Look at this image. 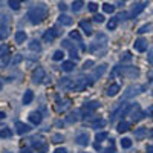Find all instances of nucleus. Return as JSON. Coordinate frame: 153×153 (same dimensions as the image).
<instances>
[{"mask_svg":"<svg viewBox=\"0 0 153 153\" xmlns=\"http://www.w3.org/2000/svg\"><path fill=\"white\" fill-rule=\"evenodd\" d=\"M48 16V6L40 3V5H37L34 8H31L28 11V19L32 25H38V23H42Z\"/></svg>","mask_w":153,"mask_h":153,"instance_id":"nucleus-1","label":"nucleus"},{"mask_svg":"<svg viewBox=\"0 0 153 153\" xmlns=\"http://www.w3.org/2000/svg\"><path fill=\"white\" fill-rule=\"evenodd\" d=\"M31 143H32L34 149L37 150V153H48L49 146H48V143L45 141L42 136H34V138L31 139Z\"/></svg>","mask_w":153,"mask_h":153,"instance_id":"nucleus-2","label":"nucleus"},{"mask_svg":"<svg viewBox=\"0 0 153 153\" xmlns=\"http://www.w3.org/2000/svg\"><path fill=\"white\" fill-rule=\"evenodd\" d=\"M120 74H121V75H124V76H127V78L135 80V78H138V76H139V69H138V68H135V66L120 68Z\"/></svg>","mask_w":153,"mask_h":153,"instance_id":"nucleus-3","label":"nucleus"},{"mask_svg":"<svg viewBox=\"0 0 153 153\" xmlns=\"http://www.w3.org/2000/svg\"><path fill=\"white\" fill-rule=\"evenodd\" d=\"M100 107V103H98V101H91V103H87V104H84L83 106V118L86 120V118H89V117H91V115L94 113V110H97Z\"/></svg>","mask_w":153,"mask_h":153,"instance_id":"nucleus-4","label":"nucleus"},{"mask_svg":"<svg viewBox=\"0 0 153 153\" xmlns=\"http://www.w3.org/2000/svg\"><path fill=\"white\" fill-rule=\"evenodd\" d=\"M129 115L132 117V120H133V121H141V120L144 118L146 112H143V110H141V107H139V106L135 103V104H132V109H130Z\"/></svg>","mask_w":153,"mask_h":153,"instance_id":"nucleus-5","label":"nucleus"},{"mask_svg":"<svg viewBox=\"0 0 153 153\" xmlns=\"http://www.w3.org/2000/svg\"><path fill=\"white\" fill-rule=\"evenodd\" d=\"M45 80V69L43 68H37L32 72V83L34 84H40Z\"/></svg>","mask_w":153,"mask_h":153,"instance_id":"nucleus-6","label":"nucleus"},{"mask_svg":"<svg viewBox=\"0 0 153 153\" xmlns=\"http://www.w3.org/2000/svg\"><path fill=\"white\" fill-rule=\"evenodd\" d=\"M58 86H60V89H63V91H74V80L65 76V78H61L58 81Z\"/></svg>","mask_w":153,"mask_h":153,"instance_id":"nucleus-7","label":"nucleus"},{"mask_svg":"<svg viewBox=\"0 0 153 153\" xmlns=\"http://www.w3.org/2000/svg\"><path fill=\"white\" fill-rule=\"evenodd\" d=\"M71 103L72 101L69 100V98H65V100H57V112H65V110H68L69 107H71Z\"/></svg>","mask_w":153,"mask_h":153,"instance_id":"nucleus-8","label":"nucleus"},{"mask_svg":"<svg viewBox=\"0 0 153 153\" xmlns=\"http://www.w3.org/2000/svg\"><path fill=\"white\" fill-rule=\"evenodd\" d=\"M143 91H144V86H130V87H127V91H126V98L138 95V94H141Z\"/></svg>","mask_w":153,"mask_h":153,"instance_id":"nucleus-9","label":"nucleus"},{"mask_svg":"<svg viewBox=\"0 0 153 153\" xmlns=\"http://www.w3.org/2000/svg\"><path fill=\"white\" fill-rule=\"evenodd\" d=\"M83 118V110H80V109H76V110H74L69 117H68V123L69 124H72V123H76V121H80Z\"/></svg>","mask_w":153,"mask_h":153,"instance_id":"nucleus-10","label":"nucleus"},{"mask_svg":"<svg viewBox=\"0 0 153 153\" xmlns=\"http://www.w3.org/2000/svg\"><path fill=\"white\" fill-rule=\"evenodd\" d=\"M58 34H60V32H58L55 28L48 29V31L45 32V35H43V40H45V42H48V43H51V42H54V38H55Z\"/></svg>","mask_w":153,"mask_h":153,"instance_id":"nucleus-11","label":"nucleus"},{"mask_svg":"<svg viewBox=\"0 0 153 153\" xmlns=\"http://www.w3.org/2000/svg\"><path fill=\"white\" fill-rule=\"evenodd\" d=\"M95 46H101V48H106V45H107V35L106 34H103V32H100L97 37H95V43H94Z\"/></svg>","mask_w":153,"mask_h":153,"instance_id":"nucleus-12","label":"nucleus"},{"mask_svg":"<svg viewBox=\"0 0 153 153\" xmlns=\"http://www.w3.org/2000/svg\"><path fill=\"white\" fill-rule=\"evenodd\" d=\"M16 130H17L19 135H25V133H28V132L31 130V127H29L28 124L22 123V121H17V123H16Z\"/></svg>","mask_w":153,"mask_h":153,"instance_id":"nucleus-13","label":"nucleus"},{"mask_svg":"<svg viewBox=\"0 0 153 153\" xmlns=\"http://www.w3.org/2000/svg\"><path fill=\"white\" fill-rule=\"evenodd\" d=\"M135 49L138 51V52H146L147 51V40H144V38H138V40L135 42Z\"/></svg>","mask_w":153,"mask_h":153,"instance_id":"nucleus-14","label":"nucleus"},{"mask_svg":"<svg viewBox=\"0 0 153 153\" xmlns=\"http://www.w3.org/2000/svg\"><path fill=\"white\" fill-rule=\"evenodd\" d=\"M75 143L78 146H87L89 144V135L87 133H78L75 138Z\"/></svg>","mask_w":153,"mask_h":153,"instance_id":"nucleus-15","label":"nucleus"},{"mask_svg":"<svg viewBox=\"0 0 153 153\" xmlns=\"http://www.w3.org/2000/svg\"><path fill=\"white\" fill-rule=\"evenodd\" d=\"M107 71V65H101V66H98L97 69H95V72H94V80H98V78H101V76L104 75V72Z\"/></svg>","mask_w":153,"mask_h":153,"instance_id":"nucleus-16","label":"nucleus"},{"mask_svg":"<svg viewBox=\"0 0 153 153\" xmlns=\"http://www.w3.org/2000/svg\"><path fill=\"white\" fill-rule=\"evenodd\" d=\"M29 121H31L32 124L38 126V124L42 123V115L38 113V112H31V113H29Z\"/></svg>","mask_w":153,"mask_h":153,"instance_id":"nucleus-17","label":"nucleus"},{"mask_svg":"<svg viewBox=\"0 0 153 153\" xmlns=\"http://www.w3.org/2000/svg\"><path fill=\"white\" fill-rule=\"evenodd\" d=\"M147 5L146 3H138V5H133V9H132V17H136L138 14H141V12L144 11V8H146Z\"/></svg>","mask_w":153,"mask_h":153,"instance_id":"nucleus-18","label":"nucleus"},{"mask_svg":"<svg viewBox=\"0 0 153 153\" xmlns=\"http://www.w3.org/2000/svg\"><path fill=\"white\" fill-rule=\"evenodd\" d=\"M80 28L86 32V35H92V25L89 23V22H80Z\"/></svg>","mask_w":153,"mask_h":153,"instance_id":"nucleus-19","label":"nucleus"},{"mask_svg":"<svg viewBox=\"0 0 153 153\" xmlns=\"http://www.w3.org/2000/svg\"><path fill=\"white\" fill-rule=\"evenodd\" d=\"M120 92V84H110L109 87H107V97H115Z\"/></svg>","mask_w":153,"mask_h":153,"instance_id":"nucleus-20","label":"nucleus"},{"mask_svg":"<svg viewBox=\"0 0 153 153\" xmlns=\"http://www.w3.org/2000/svg\"><path fill=\"white\" fill-rule=\"evenodd\" d=\"M58 22L63 25V26H71V25H72V19L69 16H66V14H61L58 17Z\"/></svg>","mask_w":153,"mask_h":153,"instance_id":"nucleus-21","label":"nucleus"},{"mask_svg":"<svg viewBox=\"0 0 153 153\" xmlns=\"http://www.w3.org/2000/svg\"><path fill=\"white\" fill-rule=\"evenodd\" d=\"M25 40H26V32L25 31H17L16 32V43L22 45V43H25Z\"/></svg>","mask_w":153,"mask_h":153,"instance_id":"nucleus-22","label":"nucleus"},{"mask_svg":"<svg viewBox=\"0 0 153 153\" xmlns=\"http://www.w3.org/2000/svg\"><path fill=\"white\" fill-rule=\"evenodd\" d=\"M147 136V129L146 127H139V129L135 130V138L136 139H144Z\"/></svg>","mask_w":153,"mask_h":153,"instance_id":"nucleus-23","label":"nucleus"},{"mask_svg":"<svg viewBox=\"0 0 153 153\" xmlns=\"http://www.w3.org/2000/svg\"><path fill=\"white\" fill-rule=\"evenodd\" d=\"M34 100V92L32 91H26L23 95V104H31Z\"/></svg>","mask_w":153,"mask_h":153,"instance_id":"nucleus-24","label":"nucleus"},{"mask_svg":"<svg viewBox=\"0 0 153 153\" xmlns=\"http://www.w3.org/2000/svg\"><path fill=\"white\" fill-rule=\"evenodd\" d=\"M61 68H63V71H66V72H72L75 69V63H74V60L72 61H65L61 65Z\"/></svg>","mask_w":153,"mask_h":153,"instance_id":"nucleus-25","label":"nucleus"},{"mask_svg":"<svg viewBox=\"0 0 153 153\" xmlns=\"http://www.w3.org/2000/svg\"><path fill=\"white\" fill-rule=\"evenodd\" d=\"M129 127H130V123L121 121V123L118 124V127H117V130H118L120 133H123V132H127V130H129Z\"/></svg>","mask_w":153,"mask_h":153,"instance_id":"nucleus-26","label":"nucleus"},{"mask_svg":"<svg viewBox=\"0 0 153 153\" xmlns=\"http://www.w3.org/2000/svg\"><path fill=\"white\" fill-rule=\"evenodd\" d=\"M29 49H31V51H34V52H38V51L42 49L40 42H38V40H32V42L29 43Z\"/></svg>","mask_w":153,"mask_h":153,"instance_id":"nucleus-27","label":"nucleus"},{"mask_svg":"<svg viewBox=\"0 0 153 153\" xmlns=\"http://www.w3.org/2000/svg\"><path fill=\"white\" fill-rule=\"evenodd\" d=\"M22 61H23V55H20V54H16L14 57H12V58L9 60V65L16 66V65H19V63H22Z\"/></svg>","mask_w":153,"mask_h":153,"instance_id":"nucleus-28","label":"nucleus"},{"mask_svg":"<svg viewBox=\"0 0 153 153\" xmlns=\"http://www.w3.org/2000/svg\"><path fill=\"white\" fill-rule=\"evenodd\" d=\"M106 124H107L106 120H97V121L92 123V129H103Z\"/></svg>","mask_w":153,"mask_h":153,"instance_id":"nucleus-29","label":"nucleus"},{"mask_svg":"<svg viewBox=\"0 0 153 153\" xmlns=\"http://www.w3.org/2000/svg\"><path fill=\"white\" fill-rule=\"evenodd\" d=\"M83 6H84V3L81 2V0H76V2H74V5H72V11L74 12H80L83 9Z\"/></svg>","mask_w":153,"mask_h":153,"instance_id":"nucleus-30","label":"nucleus"},{"mask_svg":"<svg viewBox=\"0 0 153 153\" xmlns=\"http://www.w3.org/2000/svg\"><path fill=\"white\" fill-rule=\"evenodd\" d=\"M51 141L55 143V144H60V143L65 141V136H63L61 133H55V135H52V138H51Z\"/></svg>","mask_w":153,"mask_h":153,"instance_id":"nucleus-31","label":"nucleus"},{"mask_svg":"<svg viewBox=\"0 0 153 153\" xmlns=\"http://www.w3.org/2000/svg\"><path fill=\"white\" fill-rule=\"evenodd\" d=\"M11 136H12V130L8 129V127L0 130V138H11Z\"/></svg>","mask_w":153,"mask_h":153,"instance_id":"nucleus-32","label":"nucleus"},{"mask_svg":"<svg viewBox=\"0 0 153 153\" xmlns=\"http://www.w3.org/2000/svg\"><path fill=\"white\" fill-rule=\"evenodd\" d=\"M117 25H118V19H117V17L110 19V22L107 23V29H109V31H113L115 28H117Z\"/></svg>","mask_w":153,"mask_h":153,"instance_id":"nucleus-33","label":"nucleus"},{"mask_svg":"<svg viewBox=\"0 0 153 153\" xmlns=\"http://www.w3.org/2000/svg\"><path fill=\"white\" fill-rule=\"evenodd\" d=\"M71 38H72V40H75V42H78V43L83 42V38H81V35H80L78 31H72L71 32Z\"/></svg>","mask_w":153,"mask_h":153,"instance_id":"nucleus-34","label":"nucleus"},{"mask_svg":"<svg viewBox=\"0 0 153 153\" xmlns=\"http://www.w3.org/2000/svg\"><path fill=\"white\" fill-rule=\"evenodd\" d=\"M109 138V135H107V132H100V133H97V136H95V139L98 143H101V141H104V139H107Z\"/></svg>","mask_w":153,"mask_h":153,"instance_id":"nucleus-35","label":"nucleus"},{"mask_svg":"<svg viewBox=\"0 0 153 153\" xmlns=\"http://www.w3.org/2000/svg\"><path fill=\"white\" fill-rule=\"evenodd\" d=\"M121 147H123V149H130V147H132V139H129V138H123Z\"/></svg>","mask_w":153,"mask_h":153,"instance_id":"nucleus-36","label":"nucleus"},{"mask_svg":"<svg viewBox=\"0 0 153 153\" xmlns=\"http://www.w3.org/2000/svg\"><path fill=\"white\" fill-rule=\"evenodd\" d=\"M103 11L107 12V14H112V12L115 11V6L110 5V3H104V5H103Z\"/></svg>","mask_w":153,"mask_h":153,"instance_id":"nucleus-37","label":"nucleus"},{"mask_svg":"<svg viewBox=\"0 0 153 153\" xmlns=\"http://www.w3.org/2000/svg\"><path fill=\"white\" fill-rule=\"evenodd\" d=\"M9 63V55H3V57H0V69L5 68L6 65Z\"/></svg>","mask_w":153,"mask_h":153,"instance_id":"nucleus-38","label":"nucleus"},{"mask_svg":"<svg viewBox=\"0 0 153 153\" xmlns=\"http://www.w3.org/2000/svg\"><path fill=\"white\" fill-rule=\"evenodd\" d=\"M9 8H11V9H14V11H17V9L20 8L19 0H9Z\"/></svg>","mask_w":153,"mask_h":153,"instance_id":"nucleus-39","label":"nucleus"},{"mask_svg":"<svg viewBox=\"0 0 153 153\" xmlns=\"http://www.w3.org/2000/svg\"><path fill=\"white\" fill-rule=\"evenodd\" d=\"M63 57H65V54H63V51H55V52H54V55H52V58H54L55 61L61 60Z\"/></svg>","mask_w":153,"mask_h":153,"instance_id":"nucleus-40","label":"nucleus"},{"mask_svg":"<svg viewBox=\"0 0 153 153\" xmlns=\"http://www.w3.org/2000/svg\"><path fill=\"white\" fill-rule=\"evenodd\" d=\"M8 26H6V25H5V26H0V37H2V38H5V37H8Z\"/></svg>","mask_w":153,"mask_h":153,"instance_id":"nucleus-41","label":"nucleus"},{"mask_svg":"<svg viewBox=\"0 0 153 153\" xmlns=\"http://www.w3.org/2000/svg\"><path fill=\"white\" fill-rule=\"evenodd\" d=\"M69 51H71V58H72V60H75V61L78 60V52H76V49H75V48L72 46V48H71Z\"/></svg>","mask_w":153,"mask_h":153,"instance_id":"nucleus-42","label":"nucleus"},{"mask_svg":"<svg viewBox=\"0 0 153 153\" xmlns=\"http://www.w3.org/2000/svg\"><path fill=\"white\" fill-rule=\"evenodd\" d=\"M8 51H9V48H8L6 45H2V46H0V57L8 55Z\"/></svg>","mask_w":153,"mask_h":153,"instance_id":"nucleus-43","label":"nucleus"},{"mask_svg":"<svg viewBox=\"0 0 153 153\" xmlns=\"http://www.w3.org/2000/svg\"><path fill=\"white\" fill-rule=\"evenodd\" d=\"M87 9L91 11V12H97V11H98V5L94 3V2H91V3L87 5Z\"/></svg>","mask_w":153,"mask_h":153,"instance_id":"nucleus-44","label":"nucleus"},{"mask_svg":"<svg viewBox=\"0 0 153 153\" xmlns=\"http://www.w3.org/2000/svg\"><path fill=\"white\" fill-rule=\"evenodd\" d=\"M130 60H132L130 52H124V54L121 55V61H130Z\"/></svg>","mask_w":153,"mask_h":153,"instance_id":"nucleus-45","label":"nucleus"},{"mask_svg":"<svg viewBox=\"0 0 153 153\" xmlns=\"http://www.w3.org/2000/svg\"><path fill=\"white\" fill-rule=\"evenodd\" d=\"M149 29H150V25H144V26H141L138 29V32L139 34H144V32H149Z\"/></svg>","mask_w":153,"mask_h":153,"instance_id":"nucleus-46","label":"nucleus"},{"mask_svg":"<svg viewBox=\"0 0 153 153\" xmlns=\"http://www.w3.org/2000/svg\"><path fill=\"white\" fill-rule=\"evenodd\" d=\"M94 22H97V23H103V22H104V16L97 14V16L94 17Z\"/></svg>","mask_w":153,"mask_h":153,"instance_id":"nucleus-47","label":"nucleus"},{"mask_svg":"<svg viewBox=\"0 0 153 153\" xmlns=\"http://www.w3.org/2000/svg\"><path fill=\"white\" fill-rule=\"evenodd\" d=\"M127 17H129V14H127V12H120L118 14V20H127Z\"/></svg>","mask_w":153,"mask_h":153,"instance_id":"nucleus-48","label":"nucleus"},{"mask_svg":"<svg viewBox=\"0 0 153 153\" xmlns=\"http://www.w3.org/2000/svg\"><path fill=\"white\" fill-rule=\"evenodd\" d=\"M6 23H8V16H2L0 17V26H5Z\"/></svg>","mask_w":153,"mask_h":153,"instance_id":"nucleus-49","label":"nucleus"},{"mask_svg":"<svg viewBox=\"0 0 153 153\" xmlns=\"http://www.w3.org/2000/svg\"><path fill=\"white\" fill-rule=\"evenodd\" d=\"M91 66H94V61H92V60H87V61H84V65H83V68H84V69H89Z\"/></svg>","mask_w":153,"mask_h":153,"instance_id":"nucleus-50","label":"nucleus"},{"mask_svg":"<svg viewBox=\"0 0 153 153\" xmlns=\"http://www.w3.org/2000/svg\"><path fill=\"white\" fill-rule=\"evenodd\" d=\"M61 45H63V48H68V49H71V48H72V43H71L69 40H63V43H61Z\"/></svg>","mask_w":153,"mask_h":153,"instance_id":"nucleus-51","label":"nucleus"},{"mask_svg":"<svg viewBox=\"0 0 153 153\" xmlns=\"http://www.w3.org/2000/svg\"><path fill=\"white\" fill-rule=\"evenodd\" d=\"M146 115H147V117H153V106H150V107L146 110Z\"/></svg>","mask_w":153,"mask_h":153,"instance_id":"nucleus-52","label":"nucleus"},{"mask_svg":"<svg viewBox=\"0 0 153 153\" xmlns=\"http://www.w3.org/2000/svg\"><path fill=\"white\" fill-rule=\"evenodd\" d=\"M58 9H60V11H66V9H68V6H66V3H63V2H61V3L58 5Z\"/></svg>","mask_w":153,"mask_h":153,"instance_id":"nucleus-53","label":"nucleus"},{"mask_svg":"<svg viewBox=\"0 0 153 153\" xmlns=\"http://www.w3.org/2000/svg\"><path fill=\"white\" fill-rule=\"evenodd\" d=\"M147 58H149V61H150V63H153V49L149 52V57H147Z\"/></svg>","mask_w":153,"mask_h":153,"instance_id":"nucleus-54","label":"nucleus"},{"mask_svg":"<svg viewBox=\"0 0 153 153\" xmlns=\"http://www.w3.org/2000/svg\"><path fill=\"white\" fill-rule=\"evenodd\" d=\"M55 153H68V150L61 147V149H57V150H55Z\"/></svg>","mask_w":153,"mask_h":153,"instance_id":"nucleus-55","label":"nucleus"},{"mask_svg":"<svg viewBox=\"0 0 153 153\" xmlns=\"http://www.w3.org/2000/svg\"><path fill=\"white\" fill-rule=\"evenodd\" d=\"M146 152H147V153H153V146H147Z\"/></svg>","mask_w":153,"mask_h":153,"instance_id":"nucleus-56","label":"nucleus"},{"mask_svg":"<svg viewBox=\"0 0 153 153\" xmlns=\"http://www.w3.org/2000/svg\"><path fill=\"white\" fill-rule=\"evenodd\" d=\"M20 153H32V150H31V149H22Z\"/></svg>","mask_w":153,"mask_h":153,"instance_id":"nucleus-57","label":"nucleus"},{"mask_svg":"<svg viewBox=\"0 0 153 153\" xmlns=\"http://www.w3.org/2000/svg\"><path fill=\"white\" fill-rule=\"evenodd\" d=\"M104 153H115V150H113V149H106Z\"/></svg>","mask_w":153,"mask_h":153,"instance_id":"nucleus-58","label":"nucleus"},{"mask_svg":"<svg viewBox=\"0 0 153 153\" xmlns=\"http://www.w3.org/2000/svg\"><path fill=\"white\" fill-rule=\"evenodd\" d=\"M94 147H95V150H100V149H101V146H100V143H97V144H94Z\"/></svg>","mask_w":153,"mask_h":153,"instance_id":"nucleus-59","label":"nucleus"},{"mask_svg":"<svg viewBox=\"0 0 153 153\" xmlns=\"http://www.w3.org/2000/svg\"><path fill=\"white\" fill-rule=\"evenodd\" d=\"M5 118H6V115L3 112H0V120H5Z\"/></svg>","mask_w":153,"mask_h":153,"instance_id":"nucleus-60","label":"nucleus"},{"mask_svg":"<svg viewBox=\"0 0 153 153\" xmlns=\"http://www.w3.org/2000/svg\"><path fill=\"white\" fill-rule=\"evenodd\" d=\"M2 87H3V84H2V83H0V91H2Z\"/></svg>","mask_w":153,"mask_h":153,"instance_id":"nucleus-61","label":"nucleus"},{"mask_svg":"<svg viewBox=\"0 0 153 153\" xmlns=\"http://www.w3.org/2000/svg\"><path fill=\"white\" fill-rule=\"evenodd\" d=\"M150 135H152V136H153V129H152V132H150Z\"/></svg>","mask_w":153,"mask_h":153,"instance_id":"nucleus-62","label":"nucleus"},{"mask_svg":"<svg viewBox=\"0 0 153 153\" xmlns=\"http://www.w3.org/2000/svg\"><path fill=\"white\" fill-rule=\"evenodd\" d=\"M19 2H23V0H19Z\"/></svg>","mask_w":153,"mask_h":153,"instance_id":"nucleus-63","label":"nucleus"},{"mask_svg":"<svg viewBox=\"0 0 153 153\" xmlns=\"http://www.w3.org/2000/svg\"><path fill=\"white\" fill-rule=\"evenodd\" d=\"M0 40H2V37H0Z\"/></svg>","mask_w":153,"mask_h":153,"instance_id":"nucleus-64","label":"nucleus"}]
</instances>
